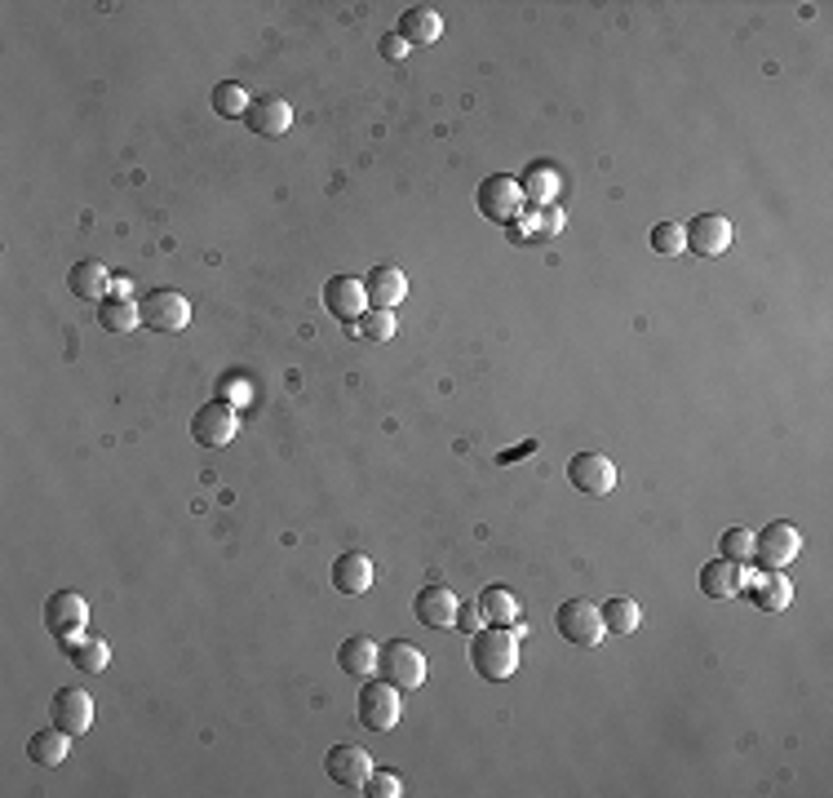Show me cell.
<instances>
[{
  "label": "cell",
  "mask_w": 833,
  "mask_h": 798,
  "mask_svg": "<svg viewBox=\"0 0 833 798\" xmlns=\"http://www.w3.org/2000/svg\"><path fill=\"white\" fill-rule=\"evenodd\" d=\"M519 626H483L470 634V670L483 684H502L519 670Z\"/></svg>",
  "instance_id": "cell-1"
},
{
  "label": "cell",
  "mask_w": 833,
  "mask_h": 798,
  "mask_svg": "<svg viewBox=\"0 0 833 798\" xmlns=\"http://www.w3.org/2000/svg\"><path fill=\"white\" fill-rule=\"evenodd\" d=\"M377 679L399 688V692H417V688L426 684V656H422V648H412L403 639L382 643L377 648Z\"/></svg>",
  "instance_id": "cell-2"
},
{
  "label": "cell",
  "mask_w": 833,
  "mask_h": 798,
  "mask_svg": "<svg viewBox=\"0 0 833 798\" xmlns=\"http://www.w3.org/2000/svg\"><path fill=\"white\" fill-rule=\"evenodd\" d=\"M554 630H559V639L572 643V648H599V639L607 634L603 617H599V608L590 604V598H568V604H559V613H554Z\"/></svg>",
  "instance_id": "cell-3"
},
{
  "label": "cell",
  "mask_w": 833,
  "mask_h": 798,
  "mask_svg": "<svg viewBox=\"0 0 833 798\" xmlns=\"http://www.w3.org/2000/svg\"><path fill=\"white\" fill-rule=\"evenodd\" d=\"M798 551H802V532L794 523H785V519L768 523L753 537V559H758V568H768V572H781L785 564H794Z\"/></svg>",
  "instance_id": "cell-4"
},
{
  "label": "cell",
  "mask_w": 833,
  "mask_h": 798,
  "mask_svg": "<svg viewBox=\"0 0 833 798\" xmlns=\"http://www.w3.org/2000/svg\"><path fill=\"white\" fill-rule=\"evenodd\" d=\"M523 186H519V178H510V173H493L488 182L479 186V214L488 218V222H515L519 214H523Z\"/></svg>",
  "instance_id": "cell-5"
},
{
  "label": "cell",
  "mask_w": 833,
  "mask_h": 798,
  "mask_svg": "<svg viewBox=\"0 0 833 798\" xmlns=\"http://www.w3.org/2000/svg\"><path fill=\"white\" fill-rule=\"evenodd\" d=\"M85 621H89V604H85V598H81L76 590H58V594H49V604H45V630H49L58 643L81 639Z\"/></svg>",
  "instance_id": "cell-6"
},
{
  "label": "cell",
  "mask_w": 833,
  "mask_h": 798,
  "mask_svg": "<svg viewBox=\"0 0 833 798\" xmlns=\"http://www.w3.org/2000/svg\"><path fill=\"white\" fill-rule=\"evenodd\" d=\"M240 435V418L231 404H222V399H214V404H204L195 418H191V439L200 448H222Z\"/></svg>",
  "instance_id": "cell-7"
},
{
  "label": "cell",
  "mask_w": 833,
  "mask_h": 798,
  "mask_svg": "<svg viewBox=\"0 0 833 798\" xmlns=\"http://www.w3.org/2000/svg\"><path fill=\"white\" fill-rule=\"evenodd\" d=\"M355 718L369 727V732H390L399 723V688L390 684H364L360 688V701H355Z\"/></svg>",
  "instance_id": "cell-8"
},
{
  "label": "cell",
  "mask_w": 833,
  "mask_h": 798,
  "mask_svg": "<svg viewBox=\"0 0 833 798\" xmlns=\"http://www.w3.org/2000/svg\"><path fill=\"white\" fill-rule=\"evenodd\" d=\"M143 324L156 328V332H182L191 324V302L178 293V289H156L143 298Z\"/></svg>",
  "instance_id": "cell-9"
},
{
  "label": "cell",
  "mask_w": 833,
  "mask_h": 798,
  "mask_svg": "<svg viewBox=\"0 0 833 798\" xmlns=\"http://www.w3.org/2000/svg\"><path fill=\"white\" fill-rule=\"evenodd\" d=\"M568 484L585 497H607L616 488V466L603 452H577L568 461Z\"/></svg>",
  "instance_id": "cell-10"
},
{
  "label": "cell",
  "mask_w": 833,
  "mask_h": 798,
  "mask_svg": "<svg viewBox=\"0 0 833 798\" xmlns=\"http://www.w3.org/2000/svg\"><path fill=\"white\" fill-rule=\"evenodd\" d=\"M740 594L749 598V604H753L758 613H785V608H789V598H794V585H789V577L762 568V572H745Z\"/></svg>",
  "instance_id": "cell-11"
},
{
  "label": "cell",
  "mask_w": 833,
  "mask_h": 798,
  "mask_svg": "<svg viewBox=\"0 0 833 798\" xmlns=\"http://www.w3.org/2000/svg\"><path fill=\"white\" fill-rule=\"evenodd\" d=\"M736 240V227L723 218V214H701L687 222V249L701 253V257H723Z\"/></svg>",
  "instance_id": "cell-12"
},
{
  "label": "cell",
  "mask_w": 833,
  "mask_h": 798,
  "mask_svg": "<svg viewBox=\"0 0 833 798\" xmlns=\"http://www.w3.org/2000/svg\"><path fill=\"white\" fill-rule=\"evenodd\" d=\"M49 718H53V727L67 732V737H85L89 723H94V701H89V692H81V688H62V692H53Z\"/></svg>",
  "instance_id": "cell-13"
},
{
  "label": "cell",
  "mask_w": 833,
  "mask_h": 798,
  "mask_svg": "<svg viewBox=\"0 0 833 798\" xmlns=\"http://www.w3.org/2000/svg\"><path fill=\"white\" fill-rule=\"evenodd\" d=\"M324 306L337 324H355L364 311H369V298H364V280L355 276H333L324 285Z\"/></svg>",
  "instance_id": "cell-14"
},
{
  "label": "cell",
  "mask_w": 833,
  "mask_h": 798,
  "mask_svg": "<svg viewBox=\"0 0 833 798\" xmlns=\"http://www.w3.org/2000/svg\"><path fill=\"white\" fill-rule=\"evenodd\" d=\"M457 608H461V598L448 585H426V590H417V598H412L417 621L431 626V630H452L457 626Z\"/></svg>",
  "instance_id": "cell-15"
},
{
  "label": "cell",
  "mask_w": 833,
  "mask_h": 798,
  "mask_svg": "<svg viewBox=\"0 0 833 798\" xmlns=\"http://www.w3.org/2000/svg\"><path fill=\"white\" fill-rule=\"evenodd\" d=\"M244 124H249V133H257V138H280V133H289V124H293V107L275 94H257L244 111Z\"/></svg>",
  "instance_id": "cell-16"
},
{
  "label": "cell",
  "mask_w": 833,
  "mask_h": 798,
  "mask_svg": "<svg viewBox=\"0 0 833 798\" xmlns=\"http://www.w3.org/2000/svg\"><path fill=\"white\" fill-rule=\"evenodd\" d=\"M324 772H328V781L341 785V789H364V781H369V772H373V759H369V750H360V746H333L328 759H324Z\"/></svg>",
  "instance_id": "cell-17"
},
{
  "label": "cell",
  "mask_w": 833,
  "mask_h": 798,
  "mask_svg": "<svg viewBox=\"0 0 833 798\" xmlns=\"http://www.w3.org/2000/svg\"><path fill=\"white\" fill-rule=\"evenodd\" d=\"M364 298H369V306H377V311H395V306L408 298L403 271H399V266H373V271L364 276Z\"/></svg>",
  "instance_id": "cell-18"
},
{
  "label": "cell",
  "mask_w": 833,
  "mask_h": 798,
  "mask_svg": "<svg viewBox=\"0 0 833 798\" xmlns=\"http://www.w3.org/2000/svg\"><path fill=\"white\" fill-rule=\"evenodd\" d=\"M337 665L351 679H373L377 675V643L369 634H355V639H346L337 648Z\"/></svg>",
  "instance_id": "cell-19"
},
{
  "label": "cell",
  "mask_w": 833,
  "mask_h": 798,
  "mask_svg": "<svg viewBox=\"0 0 833 798\" xmlns=\"http://www.w3.org/2000/svg\"><path fill=\"white\" fill-rule=\"evenodd\" d=\"M479 613H483V626H519L523 613H519V598L506 590V585H488L479 598Z\"/></svg>",
  "instance_id": "cell-20"
},
{
  "label": "cell",
  "mask_w": 833,
  "mask_h": 798,
  "mask_svg": "<svg viewBox=\"0 0 833 798\" xmlns=\"http://www.w3.org/2000/svg\"><path fill=\"white\" fill-rule=\"evenodd\" d=\"M740 585H745V568L732 559H714L701 568V594H710V598H736Z\"/></svg>",
  "instance_id": "cell-21"
},
{
  "label": "cell",
  "mask_w": 833,
  "mask_h": 798,
  "mask_svg": "<svg viewBox=\"0 0 833 798\" xmlns=\"http://www.w3.org/2000/svg\"><path fill=\"white\" fill-rule=\"evenodd\" d=\"M67 754H72V737H67L62 727H45V732H32L27 737V759L40 767H58Z\"/></svg>",
  "instance_id": "cell-22"
},
{
  "label": "cell",
  "mask_w": 833,
  "mask_h": 798,
  "mask_svg": "<svg viewBox=\"0 0 833 798\" xmlns=\"http://www.w3.org/2000/svg\"><path fill=\"white\" fill-rule=\"evenodd\" d=\"M67 289H72L81 302H102V298H111V276L98 262H76L72 276H67Z\"/></svg>",
  "instance_id": "cell-23"
},
{
  "label": "cell",
  "mask_w": 833,
  "mask_h": 798,
  "mask_svg": "<svg viewBox=\"0 0 833 798\" xmlns=\"http://www.w3.org/2000/svg\"><path fill=\"white\" fill-rule=\"evenodd\" d=\"M58 648H62V656L72 661L81 675H102L107 661H111V648H107L102 639H67V643H58Z\"/></svg>",
  "instance_id": "cell-24"
},
{
  "label": "cell",
  "mask_w": 833,
  "mask_h": 798,
  "mask_svg": "<svg viewBox=\"0 0 833 798\" xmlns=\"http://www.w3.org/2000/svg\"><path fill=\"white\" fill-rule=\"evenodd\" d=\"M399 36H403L408 45H435V40L444 36V19H439L435 10H426V5L403 10V19H399Z\"/></svg>",
  "instance_id": "cell-25"
},
{
  "label": "cell",
  "mask_w": 833,
  "mask_h": 798,
  "mask_svg": "<svg viewBox=\"0 0 833 798\" xmlns=\"http://www.w3.org/2000/svg\"><path fill=\"white\" fill-rule=\"evenodd\" d=\"M333 585H337L341 594H364V590L373 585V564H369V555H341V559L333 564Z\"/></svg>",
  "instance_id": "cell-26"
},
{
  "label": "cell",
  "mask_w": 833,
  "mask_h": 798,
  "mask_svg": "<svg viewBox=\"0 0 833 798\" xmlns=\"http://www.w3.org/2000/svg\"><path fill=\"white\" fill-rule=\"evenodd\" d=\"M98 324L107 332H133V324H143V311L133 306V298H102L98 302Z\"/></svg>",
  "instance_id": "cell-27"
},
{
  "label": "cell",
  "mask_w": 833,
  "mask_h": 798,
  "mask_svg": "<svg viewBox=\"0 0 833 798\" xmlns=\"http://www.w3.org/2000/svg\"><path fill=\"white\" fill-rule=\"evenodd\" d=\"M599 617H603L607 634H635L639 630V604L635 598H607V604H599Z\"/></svg>",
  "instance_id": "cell-28"
},
{
  "label": "cell",
  "mask_w": 833,
  "mask_h": 798,
  "mask_svg": "<svg viewBox=\"0 0 833 798\" xmlns=\"http://www.w3.org/2000/svg\"><path fill=\"white\" fill-rule=\"evenodd\" d=\"M519 186H523V200H532V205H550L554 191H559V173L545 169V165H536V169H528V173L519 178Z\"/></svg>",
  "instance_id": "cell-29"
},
{
  "label": "cell",
  "mask_w": 833,
  "mask_h": 798,
  "mask_svg": "<svg viewBox=\"0 0 833 798\" xmlns=\"http://www.w3.org/2000/svg\"><path fill=\"white\" fill-rule=\"evenodd\" d=\"M351 328L360 332L364 342H390V338H395V315H390V311H377V306H369V311H364V315H360Z\"/></svg>",
  "instance_id": "cell-30"
},
{
  "label": "cell",
  "mask_w": 833,
  "mask_h": 798,
  "mask_svg": "<svg viewBox=\"0 0 833 798\" xmlns=\"http://www.w3.org/2000/svg\"><path fill=\"white\" fill-rule=\"evenodd\" d=\"M249 94L236 85V81H222V85H214V111L222 116V120H244V111H249Z\"/></svg>",
  "instance_id": "cell-31"
},
{
  "label": "cell",
  "mask_w": 833,
  "mask_h": 798,
  "mask_svg": "<svg viewBox=\"0 0 833 798\" xmlns=\"http://www.w3.org/2000/svg\"><path fill=\"white\" fill-rule=\"evenodd\" d=\"M652 249H656L661 257H678V253L687 249V227H683V222H656V227H652Z\"/></svg>",
  "instance_id": "cell-32"
},
{
  "label": "cell",
  "mask_w": 833,
  "mask_h": 798,
  "mask_svg": "<svg viewBox=\"0 0 833 798\" xmlns=\"http://www.w3.org/2000/svg\"><path fill=\"white\" fill-rule=\"evenodd\" d=\"M719 546H723V559L745 564V559H753V532H745V528H727Z\"/></svg>",
  "instance_id": "cell-33"
},
{
  "label": "cell",
  "mask_w": 833,
  "mask_h": 798,
  "mask_svg": "<svg viewBox=\"0 0 833 798\" xmlns=\"http://www.w3.org/2000/svg\"><path fill=\"white\" fill-rule=\"evenodd\" d=\"M364 794L369 798H399L403 794V785H399V776L395 772H369V781H364Z\"/></svg>",
  "instance_id": "cell-34"
},
{
  "label": "cell",
  "mask_w": 833,
  "mask_h": 798,
  "mask_svg": "<svg viewBox=\"0 0 833 798\" xmlns=\"http://www.w3.org/2000/svg\"><path fill=\"white\" fill-rule=\"evenodd\" d=\"M408 49H412V45H408V40H403L399 32H395V36H382V58H390V62H399V58H403Z\"/></svg>",
  "instance_id": "cell-35"
},
{
  "label": "cell",
  "mask_w": 833,
  "mask_h": 798,
  "mask_svg": "<svg viewBox=\"0 0 833 798\" xmlns=\"http://www.w3.org/2000/svg\"><path fill=\"white\" fill-rule=\"evenodd\" d=\"M457 626H461V630H470V634H474V630H483V613H479V604H470V608L461 604V608H457Z\"/></svg>",
  "instance_id": "cell-36"
},
{
  "label": "cell",
  "mask_w": 833,
  "mask_h": 798,
  "mask_svg": "<svg viewBox=\"0 0 833 798\" xmlns=\"http://www.w3.org/2000/svg\"><path fill=\"white\" fill-rule=\"evenodd\" d=\"M532 448H536V444H523V448H515V452H502V457H497V461H502V466H506V461H515V457H523V452H532Z\"/></svg>",
  "instance_id": "cell-37"
}]
</instances>
